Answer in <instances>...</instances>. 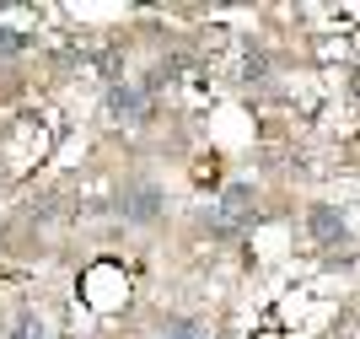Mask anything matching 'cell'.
<instances>
[{"instance_id":"6da1fadb","label":"cell","mask_w":360,"mask_h":339,"mask_svg":"<svg viewBox=\"0 0 360 339\" xmlns=\"http://www.w3.org/2000/svg\"><path fill=\"white\" fill-rule=\"evenodd\" d=\"M253 221H258L253 189H248V183H226L221 199L210 205V232H215V237H242Z\"/></svg>"},{"instance_id":"7a4b0ae2","label":"cell","mask_w":360,"mask_h":339,"mask_svg":"<svg viewBox=\"0 0 360 339\" xmlns=\"http://www.w3.org/2000/svg\"><path fill=\"white\" fill-rule=\"evenodd\" d=\"M307 226H312V242H317V248H339V242L349 237L345 216H339L333 205H312V210H307Z\"/></svg>"},{"instance_id":"3957f363","label":"cell","mask_w":360,"mask_h":339,"mask_svg":"<svg viewBox=\"0 0 360 339\" xmlns=\"http://www.w3.org/2000/svg\"><path fill=\"white\" fill-rule=\"evenodd\" d=\"M119 210L129 221H156V216H162V189H156V183H135V189H124Z\"/></svg>"},{"instance_id":"277c9868","label":"cell","mask_w":360,"mask_h":339,"mask_svg":"<svg viewBox=\"0 0 360 339\" xmlns=\"http://www.w3.org/2000/svg\"><path fill=\"white\" fill-rule=\"evenodd\" d=\"M140 108H146L140 87H108V113H113V118H146Z\"/></svg>"},{"instance_id":"5b68a950","label":"cell","mask_w":360,"mask_h":339,"mask_svg":"<svg viewBox=\"0 0 360 339\" xmlns=\"http://www.w3.org/2000/svg\"><path fill=\"white\" fill-rule=\"evenodd\" d=\"M167 339H199V323L194 318H172V323H167Z\"/></svg>"},{"instance_id":"8992f818","label":"cell","mask_w":360,"mask_h":339,"mask_svg":"<svg viewBox=\"0 0 360 339\" xmlns=\"http://www.w3.org/2000/svg\"><path fill=\"white\" fill-rule=\"evenodd\" d=\"M6 339H44V328H38V318H22L16 328H6Z\"/></svg>"},{"instance_id":"52a82bcc","label":"cell","mask_w":360,"mask_h":339,"mask_svg":"<svg viewBox=\"0 0 360 339\" xmlns=\"http://www.w3.org/2000/svg\"><path fill=\"white\" fill-rule=\"evenodd\" d=\"M27 44V38H22V32H11V27H0V54H16V49Z\"/></svg>"}]
</instances>
